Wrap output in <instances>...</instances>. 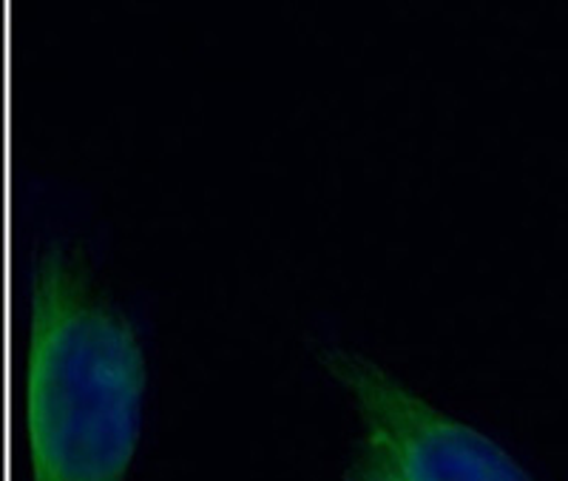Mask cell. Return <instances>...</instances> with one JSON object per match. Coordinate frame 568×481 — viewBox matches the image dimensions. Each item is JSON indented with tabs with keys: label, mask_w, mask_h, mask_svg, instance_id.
<instances>
[{
	"label": "cell",
	"mask_w": 568,
	"mask_h": 481,
	"mask_svg": "<svg viewBox=\"0 0 568 481\" xmlns=\"http://www.w3.org/2000/svg\"><path fill=\"white\" fill-rule=\"evenodd\" d=\"M140 337L83 251L45 242L29 277L23 379L32 481H125L142 437Z\"/></svg>",
	"instance_id": "1"
},
{
	"label": "cell",
	"mask_w": 568,
	"mask_h": 481,
	"mask_svg": "<svg viewBox=\"0 0 568 481\" xmlns=\"http://www.w3.org/2000/svg\"><path fill=\"white\" fill-rule=\"evenodd\" d=\"M322 362L404 481H535L500 444L420 399L373 359L324 348Z\"/></svg>",
	"instance_id": "2"
},
{
	"label": "cell",
	"mask_w": 568,
	"mask_h": 481,
	"mask_svg": "<svg viewBox=\"0 0 568 481\" xmlns=\"http://www.w3.org/2000/svg\"><path fill=\"white\" fill-rule=\"evenodd\" d=\"M347 481H404L395 464L389 462V455L369 439H364V448L358 453L353 473Z\"/></svg>",
	"instance_id": "3"
}]
</instances>
